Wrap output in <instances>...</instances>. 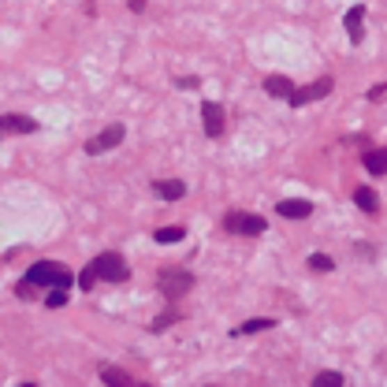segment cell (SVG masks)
<instances>
[{
    "instance_id": "cell-1",
    "label": "cell",
    "mask_w": 387,
    "mask_h": 387,
    "mask_svg": "<svg viewBox=\"0 0 387 387\" xmlns=\"http://www.w3.org/2000/svg\"><path fill=\"white\" fill-rule=\"evenodd\" d=\"M127 279H131V268H127L123 253L104 250L79 272V290H93L97 283H127Z\"/></svg>"
},
{
    "instance_id": "cell-2",
    "label": "cell",
    "mask_w": 387,
    "mask_h": 387,
    "mask_svg": "<svg viewBox=\"0 0 387 387\" xmlns=\"http://www.w3.org/2000/svg\"><path fill=\"white\" fill-rule=\"evenodd\" d=\"M26 279L34 287H41V290H52V287H74L79 283V276L71 272V268H63V264H56V261H38V264H30L26 268Z\"/></svg>"
},
{
    "instance_id": "cell-3",
    "label": "cell",
    "mask_w": 387,
    "mask_h": 387,
    "mask_svg": "<svg viewBox=\"0 0 387 387\" xmlns=\"http://www.w3.org/2000/svg\"><path fill=\"white\" fill-rule=\"evenodd\" d=\"M194 272H187V268H160L157 272V290L168 298V302H179V298H187L194 290Z\"/></svg>"
},
{
    "instance_id": "cell-4",
    "label": "cell",
    "mask_w": 387,
    "mask_h": 387,
    "mask_svg": "<svg viewBox=\"0 0 387 387\" xmlns=\"http://www.w3.org/2000/svg\"><path fill=\"white\" fill-rule=\"evenodd\" d=\"M220 228L228 235H264L268 231V220L257 216V212H223Z\"/></svg>"
},
{
    "instance_id": "cell-5",
    "label": "cell",
    "mask_w": 387,
    "mask_h": 387,
    "mask_svg": "<svg viewBox=\"0 0 387 387\" xmlns=\"http://www.w3.org/2000/svg\"><path fill=\"white\" fill-rule=\"evenodd\" d=\"M123 138H127V127H123V123H109L101 134H93L90 142H86V157H101V153H109V149L123 145Z\"/></svg>"
},
{
    "instance_id": "cell-6",
    "label": "cell",
    "mask_w": 387,
    "mask_h": 387,
    "mask_svg": "<svg viewBox=\"0 0 387 387\" xmlns=\"http://www.w3.org/2000/svg\"><path fill=\"white\" fill-rule=\"evenodd\" d=\"M201 123H205V138H223V131H228V112H223L220 101H205L201 104Z\"/></svg>"
},
{
    "instance_id": "cell-7",
    "label": "cell",
    "mask_w": 387,
    "mask_h": 387,
    "mask_svg": "<svg viewBox=\"0 0 387 387\" xmlns=\"http://www.w3.org/2000/svg\"><path fill=\"white\" fill-rule=\"evenodd\" d=\"M331 82L328 74L324 79H317V82H309V86H298L294 93H290V109H306V104H313V101H320V97H328L331 93Z\"/></svg>"
},
{
    "instance_id": "cell-8",
    "label": "cell",
    "mask_w": 387,
    "mask_h": 387,
    "mask_svg": "<svg viewBox=\"0 0 387 387\" xmlns=\"http://www.w3.org/2000/svg\"><path fill=\"white\" fill-rule=\"evenodd\" d=\"M276 216H283V220H309V216H313V201L283 198V201H276Z\"/></svg>"
},
{
    "instance_id": "cell-9",
    "label": "cell",
    "mask_w": 387,
    "mask_h": 387,
    "mask_svg": "<svg viewBox=\"0 0 387 387\" xmlns=\"http://www.w3.org/2000/svg\"><path fill=\"white\" fill-rule=\"evenodd\" d=\"M342 23H347L350 45H361V41H365V4H354L350 12L342 15Z\"/></svg>"
},
{
    "instance_id": "cell-10",
    "label": "cell",
    "mask_w": 387,
    "mask_h": 387,
    "mask_svg": "<svg viewBox=\"0 0 387 387\" xmlns=\"http://www.w3.org/2000/svg\"><path fill=\"white\" fill-rule=\"evenodd\" d=\"M0 127H4V134H38L34 116H19V112H8L4 120H0Z\"/></svg>"
},
{
    "instance_id": "cell-11",
    "label": "cell",
    "mask_w": 387,
    "mask_h": 387,
    "mask_svg": "<svg viewBox=\"0 0 387 387\" xmlns=\"http://www.w3.org/2000/svg\"><path fill=\"white\" fill-rule=\"evenodd\" d=\"M97 376H101V384H109V387H142L131 372H123L120 365H101Z\"/></svg>"
},
{
    "instance_id": "cell-12",
    "label": "cell",
    "mask_w": 387,
    "mask_h": 387,
    "mask_svg": "<svg viewBox=\"0 0 387 387\" xmlns=\"http://www.w3.org/2000/svg\"><path fill=\"white\" fill-rule=\"evenodd\" d=\"M153 194L160 201H179L187 194V182L182 179H153Z\"/></svg>"
},
{
    "instance_id": "cell-13",
    "label": "cell",
    "mask_w": 387,
    "mask_h": 387,
    "mask_svg": "<svg viewBox=\"0 0 387 387\" xmlns=\"http://www.w3.org/2000/svg\"><path fill=\"white\" fill-rule=\"evenodd\" d=\"M361 164H365V171H369L372 179L387 175V145H380V149H369V153L361 157Z\"/></svg>"
},
{
    "instance_id": "cell-14",
    "label": "cell",
    "mask_w": 387,
    "mask_h": 387,
    "mask_svg": "<svg viewBox=\"0 0 387 387\" xmlns=\"http://www.w3.org/2000/svg\"><path fill=\"white\" fill-rule=\"evenodd\" d=\"M264 93H268V97H283V101H290V93H294V82H290L287 74H268V79H264Z\"/></svg>"
},
{
    "instance_id": "cell-15",
    "label": "cell",
    "mask_w": 387,
    "mask_h": 387,
    "mask_svg": "<svg viewBox=\"0 0 387 387\" xmlns=\"http://www.w3.org/2000/svg\"><path fill=\"white\" fill-rule=\"evenodd\" d=\"M354 205H358L361 212H369V216H376V212H380V198H376L372 187H358L354 190Z\"/></svg>"
},
{
    "instance_id": "cell-16",
    "label": "cell",
    "mask_w": 387,
    "mask_h": 387,
    "mask_svg": "<svg viewBox=\"0 0 387 387\" xmlns=\"http://www.w3.org/2000/svg\"><path fill=\"white\" fill-rule=\"evenodd\" d=\"M268 328H276V320L257 317V320H246V324H239V328L231 331V335H257V331H268Z\"/></svg>"
},
{
    "instance_id": "cell-17",
    "label": "cell",
    "mask_w": 387,
    "mask_h": 387,
    "mask_svg": "<svg viewBox=\"0 0 387 387\" xmlns=\"http://www.w3.org/2000/svg\"><path fill=\"white\" fill-rule=\"evenodd\" d=\"M179 320H182L179 309H168V313H160V317L153 320V324H149V331H153V335H160V331H168L171 324H179Z\"/></svg>"
},
{
    "instance_id": "cell-18",
    "label": "cell",
    "mask_w": 387,
    "mask_h": 387,
    "mask_svg": "<svg viewBox=\"0 0 387 387\" xmlns=\"http://www.w3.org/2000/svg\"><path fill=\"white\" fill-rule=\"evenodd\" d=\"M182 239H187L182 228H157L153 231V242H160V246H171V242H182Z\"/></svg>"
},
{
    "instance_id": "cell-19",
    "label": "cell",
    "mask_w": 387,
    "mask_h": 387,
    "mask_svg": "<svg viewBox=\"0 0 387 387\" xmlns=\"http://www.w3.org/2000/svg\"><path fill=\"white\" fill-rule=\"evenodd\" d=\"M63 306H68V287L45 290V309H63Z\"/></svg>"
},
{
    "instance_id": "cell-20",
    "label": "cell",
    "mask_w": 387,
    "mask_h": 387,
    "mask_svg": "<svg viewBox=\"0 0 387 387\" xmlns=\"http://www.w3.org/2000/svg\"><path fill=\"white\" fill-rule=\"evenodd\" d=\"M309 272H331V268H335V261H331L328 253H309Z\"/></svg>"
},
{
    "instance_id": "cell-21",
    "label": "cell",
    "mask_w": 387,
    "mask_h": 387,
    "mask_svg": "<svg viewBox=\"0 0 387 387\" xmlns=\"http://www.w3.org/2000/svg\"><path fill=\"white\" fill-rule=\"evenodd\" d=\"M342 384H347V380H342V372H317L313 376V387H342Z\"/></svg>"
},
{
    "instance_id": "cell-22",
    "label": "cell",
    "mask_w": 387,
    "mask_h": 387,
    "mask_svg": "<svg viewBox=\"0 0 387 387\" xmlns=\"http://www.w3.org/2000/svg\"><path fill=\"white\" fill-rule=\"evenodd\" d=\"M175 86H179V90H198L201 79H198V74H194V79H175Z\"/></svg>"
},
{
    "instance_id": "cell-23",
    "label": "cell",
    "mask_w": 387,
    "mask_h": 387,
    "mask_svg": "<svg viewBox=\"0 0 387 387\" xmlns=\"http://www.w3.org/2000/svg\"><path fill=\"white\" fill-rule=\"evenodd\" d=\"M384 93H387V82H384V86H372V90H369V93H365V97H369V101H380V97H384Z\"/></svg>"
},
{
    "instance_id": "cell-24",
    "label": "cell",
    "mask_w": 387,
    "mask_h": 387,
    "mask_svg": "<svg viewBox=\"0 0 387 387\" xmlns=\"http://www.w3.org/2000/svg\"><path fill=\"white\" fill-rule=\"evenodd\" d=\"M127 8L131 12H145V0H127Z\"/></svg>"
}]
</instances>
